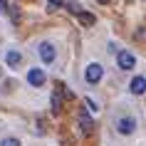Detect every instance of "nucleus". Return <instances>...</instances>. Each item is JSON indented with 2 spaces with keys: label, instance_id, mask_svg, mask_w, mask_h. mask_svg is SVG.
I'll return each mask as SVG.
<instances>
[{
  "label": "nucleus",
  "instance_id": "obj_15",
  "mask_svg": "<svg viewBox=\"0 0 146 146\" xmlns=\"http://www.w3.org/2000/svg\"><path fill=\"white\" fill-rule=\"evenodd\" d=\"M97 3H102V5H107V3H109V0H97Z\"/></svg>",
  "mask_w": 146,
  "mask_h": 146
},
{
  "label": "nucleus",
  "instance_id": "obj_14",
  "mask_svg": "<svg viewBox=\"0 0 146 146\" xmlns=\"http://www.w3.org/2000/svg\"><path fill=\"white\" fill-rule=\"evenodd\" d=\"M0 10H10V5H8V0H0Z\"/></svg>",
  "mask_w": 146,
  "mask_h": 146
},
{
  "label": "nucleus",
  "instance_id": "obj_6",
  "mask_svg": "<svg viewBox=\"0 0 146 146\" xmlns=\"http://www.w3.org/2000/svg\"><path fill=\"white\" fill-rule=\"evenodd\" d=\"M77 119H79V129L84 131V134H89V131L94 129V121H92V116L87 114V111H79V116H77Z\"/></svg>",
  "mask_w": 146,
  "mask_h": 146
},
{
  "label": "nucleus",
  "instance_id": "obj_11",
  "mask_svg": "<svg viewBox=\"0 0 146 146\" xmlns=\"http://www.w3.org/2000/svg\"><path fill=\"white\" fill-rule=\"evenodd\" d=\"M64 8H67L69 13H72V15H79V13H82V5H79V3H74V0H69Z\"/></svg>",
  "mask_w": 146,
  "mask_h": 146
},
{
  "label": "nucleus",
  "instance_id": "obj_5",
  "mask_svg": "<svg viewBox=\"0 0 146 146\" xmlns=\"http://www.w3.org/2000/svg\"><path fill=\"white\" fill-rule=\"evenodd\" d=\"M40 57H42V62H54V47L50 45V42H42L40 45Z\"/></svg>",
  "mask_w": 146,
  "mask_h": 146
},
{
  "label": "nucleus",
  "instance_id": "obj_4",
  "mask_svg": "<svg viewBox=\"0 0 146 146\" xmlns=\"http://www.w3.org/2000/svg\"><path fill=\"white\" fill-rule=\"evenodd\" d=\"M45 79H47L45 72H42V69H37V67L27 72V82H30L32 87H42V84H45Z\"/></svg>",
  "mask_w": 146,
  "mask_h": 146
},
{
  "label": "nucleus",
  "instance_id": "obj_12",
  "mask_svg": "<svg viewBox=\"0 0 146 146\" xmlns=\"http://www.w3.org/2000/svg\"><path fill=\"white\" fill-rule=\"evenodd\" d=\"M64 3L62 0H47V10H57V8H62Z\"/></svg>",
  "mask_w": 146,
  "mask_h": 146
},
{
  "label": "nucleus",
  "instance_id": "obj_2",
  "mask_svg": "<svg viewBox=\"0 0 146 146\" xmlns=\"http://www.w3.org/2000/svg\"><path fill=\"white\" fill-rule=\"evenodd\" d=\"M116 64H119V69H134L136 67V57L131 52H126V50H121V52H116Z\"/></svg>",
  "mask_w": 146,
  "mask_h": 146
},
{
  "label": "nucleus",
  "instance_id": "obj_1",
  "mask_svg": "<svg viewBox=\"0 0 146 146\" xmlns=\"http://www.w3.org/2000/svg\"><path fill=\"white\" fill-rule=\"evenodd\" d=\"M102 74H104V67H102L99 62H92V64H87L84 69V79L89 82V84H97L102 79Z\"/></svg>",
  "mask_w": 146,
  "mask_h": 146
},
{
  "label": "nucleus",
  "instance_id": "obj_13",
  "mask_svg": "<svg viewBox=\"0 0 146 146\" xmlns=\"http://www.w3.org/2000/svg\"><path fill=\"white\" fill-rule=\"evenodd\" d=\"M0 146H20V141L10 136V139H3V144H0Z\"/></svg>",
  "mask_w": 146,
  "mask_h": 146
},
{
  "label": "nucleus",
  "instance_id": "obj_8",
  "mask_svg": "<svg viewBox=\"0 0 146 146\" xmlns=\"http://www.w3.org/2000/svg\"><path fill=\"white\" fill-rule=\"evenodd\" d=\"M5 62H8V67H17V64L23 62V54L17 52V50H10V52L5 54Z\"/></svg>",
  "mask_w": 146,
  "mask_h": 146
},
{
  "label": "nucleus",
  "instance_id": "obj_9",
  "mask_svg": "<svg viewBox=\"0 0 146 146\" xmlns=\"http://www.w3.org/2000/svg\"><path fill=\"white\" fill-rule=\"evenodd\" d=\"M62 92H64V89H62V84H60V89H54V94H52V111L54 114L62 109Z\"/></svg>",
  "mask_w": 146,
  "mask_h": 146
},
{
  "label": "nucleus",
  "instance_id": "obj_7",
  "mask_svg": "<svg viewBox=\"0 0 146 146\" xmlns=\"http://www.w3.org/2000/svg\"><path fill=\"white\" fill-rule=\"evenodd\" d=\"M129 89H131V94H144L146 92V77H134Z\"/></svg>",
  "mask_w": 146,
  "mask_h": 146
},
{
  "label": "nucleus",
  "instance_id": "obj_10",
  "mask_svg": "<svg viewBox=\"0 0 146 146\" xmlns=\"http://www.w3.org/2000/svg\"><path fill=\"white\" fill-rule=\"evenodd\" d=\"M77 17H79V23L84 25V27H92V25H94V23H97V17H94V15H92V13H87V10H82V13H79V15H77Z\"/></svg>",
  "mask_w": 146,
  "mask_h": 146
},
{
  "label": "nucleus",
  "instance_id": "obj_3",
  "mask_svg": "<svg viewBox=\"0 0 146 146\" xmlns=\"http://www.w3.org/2000/svg\"><path fill=\"white\" fill-rule=\"evenodd\" d=\"M136 129V119L134 116H121V119H116V131L119 134H134Z\"/></svg>",
  "mask_w": 146,
  "mask_h": 146
}]
</instances>
